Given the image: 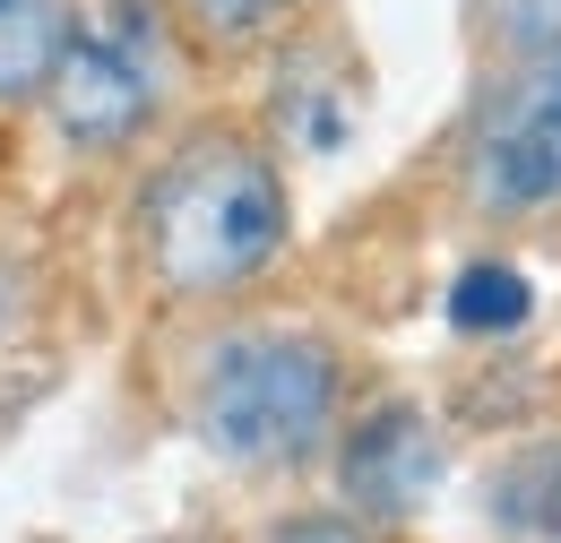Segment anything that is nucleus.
<instances>
[{"instance_id": "11", "label": "nucleus", "mask_w": 561, "mask_h": 543, "mask_svg": "<svg viewBox=\"0 0 561 543\" xmlns=\"http://www.w3.org/2000/svg\"><path fill=\"white\" fill-rule=\"evenodd\" d=\"M147 543H233V535H208V527H173V535H147Z\"/></svg>"}, {"instance_id": "4", "label": "nucleus", "mask_w": 561, "mask_h": 543, "mask_svg": "<svg viewBox=\"0 0 561 543\" xmlns=\"http://www.w3.org/2000/svg\"><path fill=\"white\" fill-rule=\"evenodd\" d=\"M423 182L492 242H561V53L467 78V104L432 138Z\"/></svg>"}, {"instance_id": "2", "label": "nucleus", "mask_w": 561, "mask_h": 543, "mask_svg": "<svg viewBox=\"0 0 561 543\" xmlns=\"http://www.w3.org/2000/svg\"><path fill=\"white\" fill-rule=\"evenodd\" d=\"M156 345H164L173 431L199 440L225 475H320L346 414L363 406L354 345L311 311L233 302V311H199V320H156Z\"/></svg>"}, {"instance_id": "1", "label": "nucleus", "mask_w": 561, "mask_h": 543, "mask_svg": "<svg viewBox=\"0 0 561 543\" xmlns=\"http://www.w3.org/2000/svg\"><path fill=\"white\" fill-rule=\"evenodd\" d=\"M302 242L294 155L251 95H199L113 182V268L147 320L260 302Z\"/></svg>"}, {"instance_id": "5", "label": "nucleus", "mask_w": 561, "mask_h": 543, "mask_svg": "<svg viewBox=\"0 0 561 543\" xmlns=\"http://www.w3.org/2000/svg\"><path fill=\"white\" fill-rule=\"evenodd\" d=\"M320 475L337 483L329 492L337 509L371 518V527H415L423 500L449 475V440H440L432 406L398 397V389H363V406L346 414V431H337Z\"/></svg>"}, {"instance_id": "8", "label": "nucleus", "mask_w": 561, "mask_h": 543, "mask_svg": "<svg viewBox=\"0 0 561 543\" xmlns=\"http://www.w3.org/2000/svg\"><path fill=\"white\" fill-rule=\"evenodd\" d=\"M440 311H449V328L467 345H510L527 320H536V276L510 259V242H492V251H476L467 268L449 276Z\"/></svg>"}, {"instance_id": "12", "label": "nucleus", "mask_w": 561, "mask_h": 543, "mask_svg": "<svg viewBox=\"0 0 561 543\" xmlns=\"http://www.w3.org/2000/svg\"><path fill=\"white\" fill-rule=\"evenodd\" d=\"M536 543H561V527H545V535H536Z\"/></svg>"}, {"instance_id": "3", "label": "nucleus", "mask_w": 561, "mask_h": 543, "mask_svg": "<svg viewBox=\"0 0 561 543\" xmlns=\"http://www.w3.org/2000/svg\"><path fill=\"white\" fill-rule=\"evenodd\" d=\"M199 95H208V78L191 69L164 0H95L61 78L44 86V104L26 122V147H44L78 182L113 190Z\"/></svg>"}, {"instance_id": "9", "label": "nucleus", "mask_w": 561, "mask_h": 543, "mask_svg": "<svg viewBox=\"0 0 561 543\" xmlns=\"http://www.w3.org/2000/svg\"><path fill=\"white\" fill-rule=\"evenodd\" d=\"M458 44H467V78L561 53V0H458Z\"/></svg>"}, {"instance_id": "6", "label": "nucleus", "mask_w": 561, "mask_h": 543, "mask_svg": "<svg viewBox=\"0 0 561 543\" xmlns=\"http://www.w3.org/2000/svg\"><path fill=\"white\" fill-rule=\"evenodd\" d=\"M164 18H173L191 69L208 78V95H233L242 78H260L277 61L285 44L329 26L337 0H164Z\"/></svg>"}, {"instance_id": "10", "label": "nucleus", "mask_w": 561, "mask_h": 543, "mask_svg": "<svg viewBox=\"0 0 561 543\" xmlns=\"http://www.w3.org/2000/svg\"><path fill=\"white\" fill-rule=\"evenodd\" d=\"M251 543H415V535H407V527H371V518H354L337 500H294V509H277Z\"/></svg>"}, {"instance_id": "7", "label": "nucleus", "mask_w": 561, "mask_h": 543, "mask_svg": "<svg viewBox=\"0 0 561 543\" xmlns=\"http://www.w3.org/2000/svg\"><path fill=\"white\" fill-rule=\"evenodd\" d=\"M95 0H0V130H26Z\"/></svg>"}]
</instances>
